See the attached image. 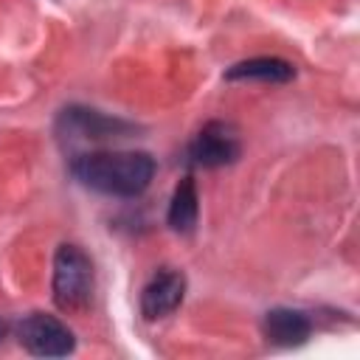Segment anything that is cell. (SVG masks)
<instances>
[{"instance_id": "1", "label": "cell", "mask_w": 360, "mask_h": 360, "mask_svg": "<svg viewBox=\"0 0 360 360\" xmlns=\"http://www.w3.org/2000/svg\"><path fill=\"white\" fill-rule=\"evenodd\" d=\"M73 174L93 191L138 197L155 177V160L146 152H90L73 160Z\"/></svg>"}, {"instance_id": "2", "label": "cell", "mask_w": 360, "mask_h": 360, "mask_svg": "<svg viewBox=\"0 0 360 360\" xmlns=\"http://www.w3.org/2000/svg\"><path fill=\"white\" fill-rule=\"evenodd\" d=\"M93 301V264L76 245H59L53 256V304L79 315Z\"/></svg>"}, {"instance_id": "3", "label": "cell", "mask_w": 360, "mask_h": 360, "mask_svg": "<svg viewBox=\"0 0 360 360\" xmlns=\"http://www.w3.org/2000/svg\"><path fill=\"white\" fill-rule=\"evenodd\" d=\"M17 338L22 349L37 357H65L76 346L73 332L59 318L45 312H31L28 318H22L17 326Z\"/></svg>"}, {"instance_id": "4", "label": "cell", "mask_w": 360, "mask_h": 360, "mask_svg": "<svg viewBox=\"0 0 360 360\" xmlns=\"http://www.w3.org/2000/svg\"><path fill=\"white\" fill-rule=\"evenodd\" d=\"M239 152H242L239 132L231 124H222V121L205 124L194 135V141L188 143V160L194 166H202V169L228 166V163H233L239 158Z\"/></svg>"}, {"instance_id": "5", "label": "cell", "mask_w": 360, "mask_h": 360, "mask_svg": "<svg viewBox=\"0 0 360 360\" xmlns=\"http://www.w3.org/2000/svg\"><path fill=\"white\" fill-rule=\"evenodd\" d=\"M186 295V278L177 270H160L141 292V312L146 321L172 315Z\"/></svg>"}, {"instance_id": "6", "label": "cell", "mask_w": 360, "mask_h": 360, "mask_svg": "<svg viewBox=\"0 0 360 360\" xmlns=\"http://www.w3.org/2000/svg\"><path fill=\"white\" fill-rule=\"evenodd\" d=\"M262 329H264V338L273 343V346H301L309 332H312V321L307 318V312L301 309H290V307H276L264 315L262 321Z\"/></svg>"}, {"instance_id": "7", "label": "cell", "mask_w": 360, "mask_h": 360, "mask_svg": "<svg viewBox=\"0 0 360 360\" xmlns=\"http://www.w3.org/2000/svg\"><path fill=\"white\" fill-rule=\"evenodd\" d=\"M295 76V68L287 59L278 56H256V59H245L236 62L233 68L225 70L228 82H242V79H253V82H290Z\"/></svg>"}, {"instance_id": "8", "label": "cell", "mask_w": 360, "mask_h": 360, "mask_svg": "<svg viewBox=\"0 0 360 360\" xmlns=\"http://www.w3.org/2000/svg\"><path fill=\"white\" fill-rule=\"evenodd\" d=\"M62 124L68 127V132H76L79 138H112L118 132L127 129V124L115 121V118H104L96 110H82V107H70L62 112Z\"/></svg>"}, {"instance_id": "9", "label": "cell", "mask_w": 360, "mask_h": 360, "mask_svg": "<svg viewBox=\"0 0 360 360\" xmlns=\"http://www.w3.org/2000/svg\"><path fill=\"white\" fill-rule=\"evenodd\" d=\"M197 186L191 177H183L172 194V202H169V228L177 231V233H188L194 225H197Z\"/></svg>"}, {"instance_id": "10", "label": "cell", "mask_w": 360, "mask_h": 360, "mask_svg": "<svg viewBox=\"0 0 360 360\" xmlns=\"http://www.w3.org/2000/svg\"><path fill=\"white\" fill-rule=\"evenodd\" d=\"M0 338H3V323H0Z\"/></svg>"}]
</instances>
